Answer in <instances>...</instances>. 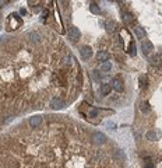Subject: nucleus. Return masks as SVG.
I'll return each mask as SVG.
<instances>
[{
  "instance_id": "21",
  "label": "nucleus",
  "mask_w": 162,
  "mask_h": 168,
  "mask_svg": "<svg viewBox=\"0 0 162 168\" xmlns=\"http://www.w3.org/2000/svg\"><path fill=\"white\" fill-rule=\"evenodd\" d=\"M146 168H154V164L151 161H148V162H146Z\"/></svg>"
},
{
  "instance_id": "16",
  "label": "nucleus",
  "mask_w": 162,
  "mask_h": 168,
  "mask_svg": "<svg viewBox=\"0 0 162 168\" xmlns=\"http://www.w3.org/2000/svg\"><path fill=\"white\" fill-rule=\"evenodd\" d=\"M92 79L95 81H101L102 80V73L99 72V70H94L92 72Z\"/></svg>"
},
{
  "instance_id": "18",
  "label": "nucleus",
  "mask_w": 162,
  "mask_h": 168,
  "mask_svg": "<svg viewBox=\"0 0 162 168\" xmlns=\"http://www.w3.org/2000/svg\"><path fill=\"white\" fill-rule=\"evenodd\" d=\"M141 111L144 112V113H147V112L151 111V108H150V104H148V102H141Z\"/></svg>"
},
{
  "instance_id": "14",
  "label": "nucleus",
  "mask_w": 162,
  "mask_h": 168,
  "mask_svg": "<svg viewBox=\"0 0 162 168\" xmlns=\"http://www.w3.org/2000/svg\"><path fill=\"white\" fill-rule=\"evenodd\" d=\"M133 20H134V18H133V14H130V13H124V14H123V21H124L126 24H131Z\"/></svg>"
},
{
  "instance_id": "3",
  "label": "nucleus",
  "mask_w": 162,
  "mask_h": 168,
  "mask_svg": "<svg viewBox=\"0 0 162 168\" xmlns=\"http://www.w3.org/2000/svg\"><path fill=\"white\" fill-rule=\"evenodd\" d=\"M63 106H65V101L62 98L55 97V98L50 100V108H53V109H62Z\"/></svg>"
},
{
  "instance_id": "15",
  "label": "nucleus",
  "mask_w": 162,
  "mask_h": 168,
  "mask_svg": "<svg viewBox=\"0 0 162 168\" xmlns=\"http://www.w3.org/2000/svg\"><path fill=\"white\" fill-rule=\"evenodd\" d=\"M112 69V63L111 62H104V63L101 64V70L102 72H109Z\"/></svg>"
},
{
  "instance_id": "20",
  "label": "nucleus",
  "mask_w": 162,
  "mask_h": 168,
  "mask_svg": "<svg viewBox=\"0 0 162 168\" xmlns=\"http://www.w3.org/2000/svg\"><path fill=\"white\" fill-rule=\"evenodd\" d=\"M116 156H117L119 158H122V160H124V158H126V157H124V154L122 153V150H117V151H116Z\"/></svg>"
},
{
  "instance_id": "9",
  "label": "nucleus",
  "mask_w": 162,
  "mask_h": 168,
  "mask_svg": "<svg viewBox=\"0 0 162 168\" xmlns=\"http://www.w3.org/2000/svg\"><path fill=\"white\" fill-rule=\"evenodd\" d=\"M134 32H136V37H137L138 39H144L147 37V32L143 27H136V28H134Z\"/></svg>"
},
{
  "instance_id": "11",
  "label": "nucleus",
  "mask_w": 162,
  "mask_h": 168,
  "mask_svg": "<svg viewBox=\"0 0 162 168\" xmlns=\"http://www.w3.org/2000/svg\"><path fill=\"white\" fill-rule=\"evenodd\" d=\"M111 90H112L111 84H104V86H101V94L102 95H108L111 93Z\"/></svg>"
},
{
  "instance_id": "1",
  "label": "nucleus",
  "mask_w": 162,
  "mask_h": 168,
  "mask_svg": "<svg viewBox=\"0 0 162 168\" xmlns=\"http://www.w3.org/2000/svg\"><path fill=\"white\" fill-rule=\"evenodd\" d=\"M80 55H81V57H82L84 60H88V59H91V56H92V49H91V46H88V45H84V46L80 49Z\"/></svg>"
},
{
  "instance_id": "10",
  "label": "nucleus",
  "mask_w": 162,
  "mask_h": 168,
  "mask_svg": "<svg viewBox=\"0 0 162 168\" xmlns=\"http://www.w3.org/2000/svg\"><path fill=\"white\" fill-rule=\"evenodd\" d=\"M97 59H98V62H101V63L108 62V59H109V53L105 52V50H101V52H98V53H97Z\"/></svg>"
},
{
  "instance_id": "22",
  "label": "nucleus",
  "mask_w": 162,
  "mask_h": 168,
  "mask_svg": "<svg viewBox=\"0 0 162 168\" xmlns=\"http://www.w3.org/2000/svg\"><path fill=\"white\" fill-rule=\"evenodd\" d=\"M106 126H108V128H115V123H112V122H108V123H106Z\"/></svg>"
},
{
  "instance_id": "19",
  "label": "nucleus",
  "mask_w": 162,
  "mask_h": 168,
  "mask_svg": "<svg viewBox=\"0 0 162 168\" xmlns=\"http://www.w3.org/2000/svg\"><path fill=\"white\" fill-rule=\"evenodd\" d=\"M98 112H99V111H98L97 108H92V109L89 111V115H91V116L94 118V116H97V115H98Z\"/></svg>"
},
{
  "instance_id": "17",
  "label": "nucleus",
  "mask_w": 162,
  "mask_h": 168,
  "mask_svg": "<svg viewBox=\"0 0 162 168\" xmlns=\"http://www.w3.org/2000/svg\"><path fill=\"white\" fill-rule=\"evenodd\" d=\"M115 28H116V24H115L113 21H109V23L106 24V30H108V32H111V34L115 31Z\"/></svg>"
},
{
  "instance_id": "23",
  "label": "nucleus",
  "mask_w": 162,
  "mask_h": 168,
  "mask_svg": "<svg viewBox=\"0 0 162 168\" xmlns=\"http://www.w3.org/2000/svg\"><path fill=\"white\" fill-rule=\"evenodd\" d=\"M48 14H49V11H48V10H43V13H42V16H43V17H46V16H48Z\"/></svg>"
},
{
  "instance_id": "13",
  "label": "nucleus",
  "mask_w": 162,
  "mask_h": 168,
  "mask_svg": "<svg viewBox=\"0 0 162 168\" xmlns=\"http://www.w3.org/2000/svg\"><path fill=\"white\" fill-rule=\"evenodd\" d=\"M89 10H91V13H94V14H101V8H99V6H98L97 3H91Z\"/></svg>"
},
{
  "instance_id": "6",
  "label": "nucleus",
  "mask_w": 162,
  "mask_h": 168,
  "mask_svg": "<svg viewBox=\"0 0 162 168\" xmlns=\"http://www.w3.org/2000/svg\"><path fill=\"white\" fill-rule=\"evenodd\" d=\"M141 49H143V52H144L146 55H150V53L154 50V45H152L150 41H143V44H141Z\"/></svg>"
},
{
  "instance_id": "2",
  "label": "nucleus",
  "mask_w": 162,
  "mask_h": 168,
  "mask_svg": "<svg viewBox=\"0 0 162 168\" xmlns=\"http://www.w3.org/2000/svg\"><path fill=\"white\" fill-rule=\"evenodd\" d=\"M92 142L95 144H104L106 142V136L102 132H95L92 133Z\"/></svg>"
},
{
  "instance_id": "4",
  "label": "nucleus",
  "mask_w": 162,
  "mask_h": 168,
  "mask_svg": "<svg viewBox=\"0 0 162 168\" xmlns=\"http://www.w3.org/2000/svg\"><path fill=\"white\" fill-rule=\"evenodd\" d=\"M80 37H81V32L77 27H71V28L69 30V38H70L71 41L76 42V41L80 39Z\"/></svg>"
},
{
  "instance_id": "12",
  "label": "nucleus",
  "mask_w": 162,
  "mask_h": 168,
  "mask_svg": "<svg viewBox=\"0 0 162 168\" xmlns=\"http://www.w3.org/2000/svg\"><path fill=\"white\" fill-rule=\"evenodd\" d=\"M146 137L148 139V140H151V142H155V140H157V137H158V135L155 133L154 130H148V132H147V135H146Z\"/></svg>"
},
{
  "instance_id": "5",
  "label": "nucleus",
  "mask_w": 162,
  "mask_h": 168,
  "mask_svg": "<svg viewBox=\"0 0 162 168\" xmlns=\"http://www.w3.org/2000/svg\"><path fill=\"white\" fill-rule=\"evenodd\" d=\"M111 84H112L111 87H113L117 93H122V91L124 90V84H123V81H122L120 79H117V77H116V79H113Z\"/></svg>"
},
{
  "instance_id": "8",
  "label": "nucleus",
  "mask_w": 162,
  "mask_h": 168,
  "mask_svg": "<svg viewBox=\"0 0 162 168\" xmlns=\"http://www.w3.org/2000/svg\"><path fill=\"white\" fill-rule=\"evenodd\" d=\"M28 38L31 39V42H34V44H39L41 41H42V35H41L39 32L36 31H32L28 34Z\"/></svg>"
},
{
  "instance_id": "7",
  "label": "nucleus",
  "mask_w": 162,
  "mask_h": 168,
  "mask_svg": "<svg viewBox=\"0 0 162 168\" xmlns=\"http://www.w3.org/2000/svg\"><path fill=\"white\" fill-rule=\"evenodd\" d=\"M41 122H42V116H39V115H34V116L30 118V126H31V128H38L41 125Z\"/></svg>"
}]
</instances>
